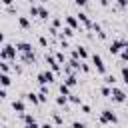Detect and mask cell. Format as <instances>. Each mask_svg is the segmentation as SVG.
<instances>
[{
    "label": "cell",
    "mask_w": 128,
    "mask_h": 128,
    "mask_svg": "<svg viewBox=\"0 0 128 128\" xmlns=\"http://www.w3.org/2000/svg\"><path fill=\"white\" fill-rule=\"evenodd\" d=\"M16 46H12V44H6L4 42V46H2V52H0V58L2 60H16Z\"/></svg>",
    "instance_id": "1"
},
{
    "label": "cell",
    "mask_w": 128,
    "mask_h": 128,
    "mask_svg": "<svg viewBox=\"0 0 128 128\" xmlns=\"http://www.w3.org/2000/svg\"><path fill=\"white\" fill-rule=\"evenodd\" d=\"M54 74H56L54 70L40 72V74H38V82H40V84H48V82H52V80H54Z\"/></svg>",
    "instance_id": "2"
},
{
    "label": "cell",
    "mask_w": 128,
    "mask_h": 128,
    "mask_svg": "<svg viewBox=\"0 0 128 128\" xmlns=\"http://www.w3.org/2000/svg\"><path fill=\"white\" fill-rule=\"evenodd\" d=\"M108 122H118V118H116L110 110H104L102 116H100V124H108Z\"/></svg>",
    "instance_id": "3"
},
{
    "label": "cell",
    "mask_w": 128,
    "mask_h": 128,
    "mask_svg": "<svg viewBox=\"0 0 128 128\" xmlns=\"http://www.w3.org/2000/svg\"><path fill=\"white\" fill-rule=\"evenodd\" d=\"M92 62H94V66H96V70H98L100 74H104V72H106V68H104V62H102V58H100L98 54H94V56H92Z\"/></svg>",
    "instance_id": "4"
},
{
    "label": "cell",
    "mask_w": 128,
    "mask_h": 128,
    "mask_svg": "<svg viewBox=\"0 0 128 128\" xmlns=\"http://www.w3.org/2000/svg\"><path fill=\"white\" fill-rule=\"evenodd\" d=\"M112 98H114V102H124L126 100V94L120 88H112Z\"/></svg>",
    "instance_id": "5"
},
{
    "label": "cell",
    "mask_w": 128,
    "mask_h": 128,
    "mask_svg": "<svg viewBox=\"0 0 128 128\" xmlns=\"http://www.w3.org/2000/svg\"><path fill=\"white\" fill-rule=\"evenodd\" d=\"M124 44H126V42H122V40L112 42V44H110V52H112V54H118V52H120V48H122Z\"/></svg>",
    "instance_id": "6"
},
{
    "label": "cell",
    "mask_w": 128,
    "mask_h": 128,
    "mask_svg": "<svg viewBox=\"0 0 128 128\" xmlns=\"http://www.w3.org/2000/svg\"><path fill=\"white\" fill-rule=\"evenodd\" d=\"M12 108H14L18 114H24V110H26V106H24L22 100H14V102H12Z\"/></svg>",
    "instance_id": "7"
},
{
    "label": "cell",
    "mask_w": 128,
    "mask_h": 128,
    "mask_svg": "<svg viewBox=\"0 0 128 128\" xmlns=\"http://www.w3.org/2000/svg\"><path fill=\"white\" fill-rule=\"evenodd\" d=\"M16 48H18V52H32V44H28V42H18Z\"/></svg>",
    "instance_id": "8"
},
{
    "label": "cell",
    "mask_w": 128,
    "mask_h": 128,
    "mask_svg": "<svg viewBox=\"0 0 128 128\" xmlns=\"http://www.w3.org/2000/svg\"><path fill=\"white\" fill-rule=\"evenodd\" d=\"M26 100H28L30 104H40V96L34 94V92H28V94H26Z\"/></svg>",
    "instance_id": "9"
},
{
    "label": "cell",
    "mask_w": 128,
    "mask_h": 128,
    "mask_svg": "<svg viewBox=\"0 0 128 128\" xmlns=\"http://www.w3.org/2000/svg\"><path fill=\"white\" fill-rule=\"evenodd\" d=\"M0 82H2V88H8L10 86V76H8V72H2V76H0Z\"/></svg>",
    "instance_id": "10"
},
{
    "label": "cell",
    "mask_w": 128,
    "mask_h": 128,
    "mask_svg": "<svg viewBox=\"0 0 128 128\" xmlns=\"http://www.w3.org/2000/svg\"><path fill=\"white\" fill-rule=\"evenodd\" d=\"M24 126H38V122L34 120V116H28V114H24Z\"/></svg>",
    "instance_id": "11"
},
{
    "label": "cell",
    "mask_w": 128,
    "mask_h": 128,
    "mask_svg": "<svg viewBox=\"0 0 128 128\" xmlns=\"http://www.w3.org/2000/svg\"><path fill=\"white\" fill-rule=\"evenodd\" d=\"M18 24H20L22 28H30V22H28V18H24V16H20V18H18Z\"/></svg>",
    "instance_id": "12"
},
{
    "label": "cell",
    "mask_w": 128,
    "mask_h": 128,
    "mask_svg": "<svg viewBox=\"0 0 128 128\" xmlns=\"http://www.w3.org/2000/svg\"><path fill=\"white\" fill-rule=\"evenodd\" d=\"M66 24H68L70 28H76V26H78V22H76V18H72V16H66Z\"/></svg>",
    "instance_id": "13"
},
{
    "label": "cell",
    "mask_w": 128,
    "mask_h": 128,
    "mask_svg": "<svg viewBox=\"0 0 128 128\" xmlns=\"http://www.w3.org/2000/svg\"><path fill=\"white\" fill-rule=\"evenodd\" d=\"M60 94L70 96V86H68V84H60Z\"/></svg>",
    "instance_id": "14"
},
{
    "label": "cell",
    "mask_w": 128,
    "mask_h": 128,
    "mask_svg": "<svg viewBox=\"0 0 128 128\" xmlns=\"http://www.w3.org/2000/svg\"><path fill=\"white\" fill-rule=\"evenodd\" d=\"M66 84H68V86H76V76H72V74H70V76L66 78Z\"/></svg>",
    "instance_id": "15"
},
{
    "label": "cell",
    "mask_w": 128,
    "mask_h": 128,
    "mask_svg": "<svg viewBox=\"0 0 128 128\" xmlns=\"http://www.w3.org/2000/svg\"><path fill=\"white\" fill-rule=\"evenodd\" d=\"M104 82H106V84H108V86H112V84H114V82H116V78H114V76H110V74H108V76H106V78H104Z\"/></svg>",
    "instance_id": "16"
},
{
    "label": "cell",
    "mask_w": 128,
    "mask_h": 128,
    "mask_svg": "<svg viewBox=\"0 0 128 128\" xmlns=\"http://www.w3.org/2000/svg\"><path fill=\"white\" fill-rule=\"evenodd\" d=\"M40 14V8H36V6H30V16H38Z\"/></svg>",
    "instance_id": "17"
},
{
    "label": "cell",
    "mask_w": 128,
    "mask_h": 128,
    "mask_svg": "<svg viewBox=\"0 0 128 128\" xmlns=\"http://www.w3.org/2000/svg\"><path fill=\"white\" fill-rule=\"evenodd\" d=\"M38 16H40V18H44V20H46V18H48V16H50V14H48V10H46V8H40V14H38Z\"/></svg>",
    "instance_id": "18"
},
{
    "label": "cell",
    "mask_w": 128,
    "mask_h": 128,
    "mask_svg": "<svg viewBox=\"0 0 128 128\" xmlns=\"http://www.w3.org/2000/svg\"><path fill=\"white\" fill-rule=\"evenodd\" d=\"M122 60H128V44H124V50H122Z\"/></svg>",
    "instance_id": "19"
},
{
    "label": "cell",
    "mask_w": 128,
    "mask_h": 128,
    "mask_svg": "<svg viewBox=\"0 0 128 128\" xmlns=\"http://www.w3.org/2000/svg\"><path fill=\"white\" fill-rule=\"evenodd\" d=\"M110 94H112V88L104 86V88H102V96H110Z\"/></svg>",
    "instance_id": "20"
},
{
    "label": "cell",
    "mask_w": 128,
    "mask_h": 128,
    "mask_svg": "<svg viewBox=\"0 0 128 128\" xmlns=\"http://www.w3.org/2000/svg\"><path fill=\"white\" fill-rule=\"evenodd\" d=\"M122 78H124V82L128 84V68H126V66L122 68Z\"/></svg>",
    "instance_id": "21"
},
{
    "label": "cell",
    "mask_w": 128,
    "mask_h": 128,
    "mask_svg": "<svg viewBox=\"0 0 128 128\" xmlns=\"http://www.w3.org/2000/svg\"><path fill=\"white\" fill-rule=\"evenodd\" d=\"M70 100H72L74 104H80V98H78V96H72V94H70Z\"/></svg>",
    "instance_id": "22"
},
{
    "label": "cell",
    "mask_w": 128,
    "mask_h": 128,
    "mask_svg": "<svg viewBox=\"0 0 128 128\" xmlns=\"http://www.w3.org/2000/svg\"><path fill=\"white\" fill-rule=\"evenodd\" d=\"M40 44H42V46H48V40H46L44 36H40Z\"/></svg>",
    "instance_id": "23"
},
{
    "label": "cell",
    "mask_w": 128,
    "mask_h": 128,
    "mask_svg": "<svg viewBox=\"0 0 128 128\" xmlns=\"http://www.w3.org/2000/svg\"><path fill=\"white\" fill-rule=\"evenodd\" d=\"M116 2H118L122 8H124V6H128V0H116Z\"/></svg>",
    "instance_id": "24"
},
{
    "label": "cell",
    "mask_w": 128,
    "mask_h": 128,
    "mask_svg": "<svg viewBox=\"0 0 128 128\" xmlns=\"http://www.w3.org/2000/svg\"><path fill=\"white\" fill-rule=\"evenodd\" d=\"M76 4H78V6H86V4H88V0H76Z\"/></svg>",
    "instance_id": "25"
},
{
    "label": "cell",
    "mask_w": 128,
    "mask_h": 128,
    "mask_svg": "<svg viewBox=\"0 0 128 128\" xmlns=\"http://www.w3.org/2000/svg\"><path fill=\"white\" fill-rule=\"evenodd\" d=\"M2 4H4V6H10V4H12V0H2Z\"/></svg>",
    "instance_id": "26"
},
{
    "label": "cell",
    "mask_w": 128,
    "mask_h": 128,
    "mask_svg": "<svg viewBox=\"0 0 128 128\" xmlns=\"http://www.w3.org/2000/svg\"><path fill=\"white\" fill-rule=\"evenodd\" d=\"M40 2H48V0H40Z\"/></svg>",
    "instance_id": "27"
},
{
    "label": "cell",
    "mask_w": 128,
    "mask_h": 128,
    "mask_svg": "<svg viewBox=\"0 0 128 128\" xmlns=\"http://www.w3.org/2000/svg\"><path fill=\"white\" fill-rule=\"evenodd\" d=\"M126 104H128V100H126Z\"/></svg>",
    "instance_id": "28"
}]
</instances>
